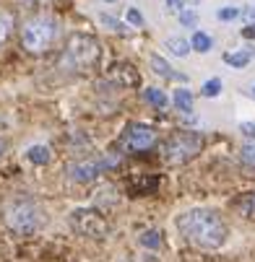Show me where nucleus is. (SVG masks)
Listing matches in <instances>:
<instances>
[{
	"label": "nucleus",
	"instance_id": "423d86ee",
	"mask_svg": "<svg viewBox=\"0 0 255 262\" xmlns=\"http://www.w3.org/2000/svg\"><path fill=\"white\" fill-rule=\"evenodd\" d=\"M70 226L76 234H81L86 239H96V242L107 239L109 231H112L109 229V221L94 208H76L70 213Z\"/></svg>",
	"mask_w": 255,
	"mask_h": 262
},
{
	"label": "nucleus",
	"instance_id": "b1692460",
	"mask_svg": "<svg viewBox=\"0 0 255 262\" xmlns=\"http://www.w3.org/2000/svg\"><path fill=\"white\" fill-rule=\"evenodd\" d=\"M240 16H242V11L234 8V6H227V8H219V11H216V18H219V21H234V18H240Z\"/></svg>",
	"mask_w": 255,
	"mask_h": 262
},
{
	"label": "nucleus",
	"instance_id": "c85d7f7f",
	"mask_svg": "<svg viewBox=\"0 0 255 262\" xmlns=\"http://www.w3.org/2000/svg\"><path fill=\"white\" fill-rule=\"evenodd\" d=\"M242 36H245V39H255V21L247 24V26L242 29Z\"/></svg>",
	"mask_w": 255,
	"mask_h": 262
},
{
	"label": "nucleus",
	"instance_id": "f257e3e1",
	"mask_svg": "<svg viewBox=\"0 0 255 262\" xmlns=\"http://www.w3.org/2000/svg\"><path fill=\"white\" fill-rule=\"evenodd\" d=\"M177 231L185 236V242H190L198 249H219L224 247L229 229L222 221L216 210L208 208H190L182 215H177Z\"/></svg>",
	"mask_w": 255,
	"mask_h": 262
},
{
	"label": "nucleus",
	"instance_id": "473e14b6",
	"mask_svg": "<svg viewBox=\"0 0 255 262\" xmlns=\"http://www.w3.org/2000/svg\"><path fill=\"white\" fill-rule=\"evenodd\" d=\"M190 3H198V0H190Z\"/></svg>",
	"mask_w": 255,
	"mask_h": 262
},
{
	"label": "nucleus",
	"instance_id": "a878e982",
	"mask_svg": "<svg viewBox=\"0 0 255 262\" xmlns=\"http://www.w3.org/2000/svg\"><path fill=\"white\" fill-rule=\"evenodd\" d=\"M125 18H128V24H133V26H143V16H141L135 8H128V11H125Z\"/></svg>",
	"mask_w": 255,
	"mask_h": 262
},
{
	"label": "nucleus",
	"instance_id": "9d476101",
	"mask_svg": "<svg viewBox=\"0 0 255 262\" xmlns=\"http://www.w3.org/2000/svg\"><path fill=\"white\" fill-rule=\"evenodd\" d=\"M26 159L34 164V166H45V164H50V159H52V151L45 145V143H34V145H29L26 148Z\"/></svg>",
	"mask_w": 255,
	"mask_h": 262
},
{
	"label": "nucleus",
	"instance_id": "39448f33",
	"mask_svg": "<svg viewBox=\"0 0 255 262\" xmlns=\"http://www.w3.org/2000/svg\"><path fill=\"white\" fill-rule=\"evenodd\" d=\"M55 34H57V24L52 18L36 16V18H29L24 24V29H21V45H24V50L40 55V52H45L52 45Z\"/></svg>",
	"mask_w": 255,
	"mask_h": 262
},
{
	"label": "nucleus",
	"instance_id": "a211bd4d",
	"mask_svg": "<svg viewBox=\"0 0 255 262\" xmlns=\"http://www.w3.org/2000/svg\"><path fill=\"white\" fill-rule=\"evenodd\" d=\"M94 203L96 205H115L117 203V195H115V187L112 184H104V187H99L96 190V195H94Z\"/></svg>",
	"mask_w": 255,
	"mask_h": 262
},
{
	"label": "nucleus",
	"instance_id": "c756f323",
	"mask_svg": "<svg viewBox=\"0 0 255 262\" xmlns=\"http://www.w3.org/2000/svg\"><path fill=\"white\" fill-rule=\"evenodd\" d=\"M3 151H6V143H3V140H0V154H3Z\"/></svg>",
	"mask_w": 255,
	"mask_h": 262
},
{
	"label": "nucleus",
	"instance_id": "f8f14e48",
	"mask_svg": "<svg viewBox=\"0 0 255 262\" xmlns=\"http://www.w3.org/2000/svg\"><path fill=\"white\" fill-rule=\"evenodd\" d=\"M172 101H174V106L182 112V115H190V112H193V94L188 89H177L172 94Z\"/></svg>",
	"mask_w": 255,
	"mask_h": 262
},
{
	"label": "nucleus",
	"instance_id": "f3484780",
	"mask_svg": "<svg viewBox=\"0 0 255 262\" xmlns=\"http://www.w3.org/2000/svg\"><path fill=\"white\" fill-rule=\"evenodd\" d=\"M234 208H237L240 215H245V218H255V192L242 195V198L234 203Z\"/></svg>",
	"mask_w": 255,
	"mask_h": 262
},
{
	"label": "nucleus",
	"instance_id": "2eb2a0df",
	"mask_svg": "<svg viewBox=\"0 0 255 262\" xmlns=\"http://www.w3.org/2000/svg\"><path fill=\"white\" fill-rule=\"evenodd\" d=\"M190 47L195 50V52H208L211 47H213V39H211V36L206 34V31H201V29H195L193 31V36H190Z\"/></svg>",
	"mask_w": 255,
	"mask_h": 262
},
{
	"label": "nucleus",
	"instance_id": "7c9ffc66",
	"mask_svg": "<svg viewBox=\"0 0 255 262\" xmlns=\"http://www.w3.org/2000/svg\"><path fill=\"white\" fill-rule=\"evenodd\" d=\"M252 96H255V86H252Z\"/></svg>",
	"mask_w": 255,
	"mask_h": 262
},
{
	"label": "nucleus",
	"instance_id": "aec40b11",
	"mask_svg": "<svg viewBox=\"0 0 255 262\" xmlns=\"http://www.w3.org/2000/svg\"><path fill=\"white\" fill-rule=\"evenodd\" d=\"M11 29H13V16H11L8 11H0V45L8 39Z\"/></svg>",
	"mask_w": 255,
	"mask_h": 262
},
{
	"label": "nucleus",
	"instance_id": "9b49d317",
	"mask_svg": "<svg viewBox=\"0 0 255 262\" xmlns=\"http://www.w3.org/2000/svg\"><path fill=\"white\" fill-rule=\"evenodd\" d=\"M149 62H151V68H154L156 76H162V78H180V81H182V76H177V73L172 70V65H169L162 55L151 52V55H149Z\"/></svg>",
	"mask_w": 255,
	"mask_h": 262
},
{
	"label": "nucleus",
	"instance_id": "20e7f679",
	"mask_svg": "<svg viewBox=\"0 0 255 262\" xmlns=\"http://www.w3.org/2000/svg\"><path fill=\"white\" fill-rule=\"evenodd\" d=\"M201 148H203V138L198 133H188V130H180L174 133L164 148H162V156L167 164L172 166H180V164H188L190 159H195L201 154Z\"/></svg>",
	"mask_w": 255,
	"mask_h": 262
},
{
	"label": "nucleus",
	"instance_id": "7ed1b4c3",
	"mask_svg": "<svg viewBox=\"0 0 255 262\" xmlns=\"http://www.w3.org/2000/svg\"><path fill=\"white\" fill-rule=\"evenodd\" d=\"M99 60V42L91 34H70L60 55V68L70 73H81Z\"/></svg>",
	"mask_w": 255,
	"mask_h": 262
},
{
	"label": "nucleus",
	"instance_id": "5701e85b",
	"mask_svg": "<svg viewBox=\"0 0 255 262\" xmlns=\"http://www.w3.org/2000/svg\"><path fill=\"white\" fill-rule=\"evenodd\" d=\"M141 244L149 247V249H159V247H162L159 231H143V234H141Z\"/></svg>",
	"mask_w": 255,
	"mask_h": 262
},
{
	"label": "nucleus",
	"instance_id": "f03ea898",
	"mask_svg": "<svg viewBox=\"0 0 255 262\" xmlns=\"http://www.w3.org/2000/svg\"><path fill=\"white\" fill-rule=\"evenodd\" d=\"M3 221H6V226L18 236H31L36 231H42V226L47 223L40 205L31 203V200H24V198H16L3 208Z\"/></svg>",
	"mask_w": 255,
	"mask_h": 262
},
{
	"label": "nucleus",
	"instance_id": "0eeeda50",
	"mask_svg": "<svg viewBox=\"0 0 255 262\" xmlns=\"http://www.w3.org/2000/svg\"><path fill=\"white\" fill-rule=\"evenodd\" d=\"M120 164V156L117 154H107V156H99V159H81V161H73L68 166V174L73 182L79 184H89L94 182L104 169H115Z\"/></svg>",
	"mask_w": 255,
	"mask_h": 262
},
{
	"label": "nucleus",
	"instance_id": "2f4dec72",
	"mask_svg": "<svg viewBox=\"0 0 255 262\" xmlns=\"http://www.w3.org/2000/svg\"><path fill=\"white\" fill-rule=\"evenodd\" d=\"M107 3H115V0H107Z\"/></svg>",
	"mask_w": 255,
	"mask_h": 262
},
{
	"label": "nucleus",
	"instance_id": "6ab92c4d",
	"mask_svg": "<svg viewBox=\"0 0 255 262\" xmlns=\"http://www.w3.org/2000/svg\"><path fill=\"white\" fill-rule=\"evenodd\" d=\"M143 99L149 101L151 106H156V109H164V106L169 104V99H167V94H164L162 89H146V91H143Z\"/></svg>",
	"mask_w": 255,
	"mask_h": 262
},
{
	"label": "nucleus",
	"instance_id": "393cba45",
	"mask_svg": "<svg viewBox=\"0 0 255 262\" xmlns=\"http://www.w3.org/2000/svg\"><path fill=\"white\" fill-rule=\"evenodd\" d=\"M177 16H180V24H182V26H195V24H198V13L190 11V8H185V11L177 13Z\"/></svg>",
	"mask_w": 255,
	"mask_h": 262
},
{
	"label": "nucleus",
	"instance_id": "4468645a",
	"mask_svg": "<svg viewBox=\"0 0 255 262\" xmlns=\"http://www.w3.org/2000/svg\"><path fill=\"white\" fill-rule=\"evenodd\" d=\"M250 60H252V52H250V50H234V52H227V55H224V62L232 65V68H237V70L247 68Z\"/></svg>",
	"mask_w": 255,
	"mask_h": 262
},
{
	"label": "nucleus",
	"instance_id": "dca6fc26",
	"mask_svg": "<svg viewBox=\"0 0 255 262\" xmlns=\"http://www.w3.org/2000/svg\"><path fill=\"white\" fill-rule=\"evenodd\" d=\"M240 161H242V166L247 171L255 174V140H245L242 151H240Z\"/></svg>",
	"mask_w": 255,
	"mask_h": 262
},
{
	"label": "nucleus",
	"instance_id": "412c9836",
	"mask_svg": "<svg viewBox=\"0 0 255 262\" xmlns=\"http://www.w3.org/2000/svg\"><path fill=\"white\" fill-rule=\"evenodd\" d=\"M99 24H102V26H107L109 31H115V34H125V31H128V26H125V24H120L115 16H107V13H102V16H99Z\"/></svg>",
	"mask_w": 255,
	"mask_h": 262
},
{
	"label": "nucleus",
	"instance_id": "1a4fd4ad",
	"mask_svg": "<svg viewBox=\"0 0 255 262\" xmlns=\"http://www.w3.org/2000/svg\"><path fill=\"white\" fill-rule=\"evenodd\" d=\"M107 76H109V81L117 83L120 89H135V86L141 83L138 73H135V68H133L130 62H115L112 68H109Z\"/></svg>",
	"mask_w": 255,
	"mask_h": 262
},
{
	"label": "nucleus",
	"instance_id": "bb28decb",
	"mask_svg": "<svg viewBox=\"0 0 255 262\" xmlns=\"http://www.w3.org/2000/svg\"><path fill=\"white\" fill-rule=\"evenodd\" d=\"M167 11L169 13H182V11H185V0H167Z\"/></svg>",
	"mask_w": 255,
	"mask_h": 262
},
{
	"label": "nucleus",
	"instance_id": "6e6552de",
	"mask_svg": "<svg viewBox=\"0 0 255 262\" xmlns=\"http://www.w3.org/2000/svg\"><path fill=\"white\" fill-rule=\"evenodd\" d=\"M156 143V133L149 127V125H141V122H130L125 130H123V145L133 154H141V151H149V148Z\"/></svg>",
	"mask_w": 255,
	"mask_h": 262
},
{
	"label": "nucleus",
	"instance_id": "4be33fe9",
	"mask_svg": "<svg viewBox=\"0 0 255 262\" xmlns=\"http://www.w3.org/2000/svg\"><path fill=\"white\" fill-rule=\"evenodd\" d=\"M201 94H203L206 99L219 96V94H222V78H211V81H206V83H203V89H201Z\"/></svg>",
	"mask_w": 255,
	"mask_h": 262
},
{
	"label": "nucleus",
	"instance_id": "cd10ccee",
	"mask_svg": "<svg viewBox=\"0 0 255 262\" xmlns=\"http://www.w3.org/2000/svg\"><path fill=\"white\" fill-rule=\"evenodd\" d=\"M240 133H242L247 140H255V122H242V125H240Z\"/></svg>",
	"mask_w": 255,
	"mask_h": 262
},
{
	"label": "nucleus",
	"instance_id": "ddd939ff",
	"mask_svg": "<svg viewBox=\"0 0 255 262\" xmlns=\"http://www.w3.org/2000/svg\"><path fill=\"white\" fill-rule=\"evenodd\" d=\"M164 47L174 55V57H188V52L193 50L188 39H182V36H169V39L164 42Z\"/></svg>",
	"mask_w": 255,
	"mask_h": 262
}]
</instances>
